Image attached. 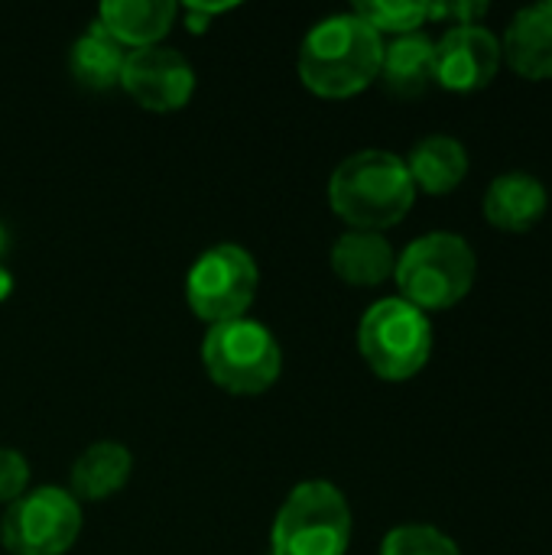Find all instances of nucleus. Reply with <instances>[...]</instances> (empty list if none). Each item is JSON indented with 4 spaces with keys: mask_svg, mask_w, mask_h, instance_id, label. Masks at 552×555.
<instances>
[{
    "mask_svg": "<svg viewBox=\"0 0 552 555\" xmlns=\"http://www.w3.org/2000/svg\"><path fill=\"white\" fill-rule=\"evenodd\" d=\"M416 202V185L403 156L390 150H358L329 179V205L355 231H387Z\"/></svg>",
    "mask_w": 552,
    "mask_h": 555,
    "instance_id": "2",
    "label": "nucleus"
},
{
    "mask_svg": "<svg viewBox=\"0 0 552 555\" xmlns=\"http://www.w3.org/2000/svg\"><path fill=\"white\" fill-rule=\"evenodd\" d=\"M133 475V455L120 442H94L88 446L72 465V498L81 501H104L114 498Z\"/></svg>",
    "mask_w": 552,
    "mask_h": 555,
    "instance_id": "16",
    "label": "nucleus"
},
{
    "mask_svg": "<svg viewBox=\"0 0 552 555\" xmlns=\"http://www.w3.org/2000/svg\"><path fill=\"white\" fill-rule=\"evenodd\" d=\"M550 208V192L547 185L524 169H511L491 179L482 211L491 228L504 234H527L534 231Z\"/></svg>",
    "mask_w": 552,
    "mask_h": 555,
    "instance_id": "11",
    "label": "nucleus"
},
{
    "mask_svg": "<svg viewBox=\"0 0 552 555\" xmlns=\"http://www.w3.org/2000/svg\"><path fill=\"white\" fill-rule=\"evenodd\" d=\"M260 289L257 260L238 244L208 247L185 276L189 309L211 328L234 319H247Z\"/></svg>",
    "mask_w": 552,
    "mask_h": 555,
    "instance_id": "7",
    "label": "nucleus"
},
{
    "mask_svg": "<svg viewBox=\"0 0 552 555\" xmlns=\"http://www.w3.org/2000/svg\"><path fill=\"white\" fill-rule=\"evenodd\" d=\"M355 13L384 39V36H407L420 33V26L429 20V3L416 0H361L355 3Z\"/></svg>",
    "mask_w": 552,
    "mask_h": 555,
    "instance_id": "19",
    "label": "nucleus"
},
{
    "mask_svg": "<svg viewBox=\"0 0 552 555\" xmlns=\"http://www.w3.org/2000/svg\"><path fill=\"white\" fill-rule=\"evenodd\" d=\"M124 62H127V49L101 23H91L68 52V68L75 81L91 91L117 88L124 75Z\"/></svg>",
    "mask_w": 552,
    "mask_h": 555,
    "instance_id": "18",
    "label": "nucleus"
},
{
    "mask_svg": "<svg viewBox=\"0 0 552 555\" xmlns=\"http://www.w3.org/2000/svg\"><path fill=\"white\" fill-rule=\"evenodd\" d=\"M403 163L416 192H426V195H449L468 176V150L462 140L449 133L423 137Z\"/></svg>",
    "mask_w": 552,
    "mask_h": 555,
    "instance_id": "15",
    "label": "nucleus"
},
{
    "mask_svg": "<svg viewBox=\"0 0 552 555\" xmlns=\"http://www.w3.org/2000/svg\"><path fill=\"white\" fill-rule=\"evenodd\" d=\"M29 488V462L16 449L0 446V504H16Z\"/></svg>",
    "mask_w": 552,
    "mask_h": 555,
    "instance_id": "21",
    "label": "nucleus"
},
{
    "mask_svg": "<svg viewBox=\"0 0 552 555\" xmlns=\"http://www.w3.org/2000/svg\"><path fill=\"white\" fill-rule=\"evenodd\" d=\"M10 250V234H7V228H3V221H0V257Z\"/></svg>",
    "mask_w": 552,
    "mask_h": 555,
    "instance_id": "25",
    "label": "nucleus"
},
{
    "mask_svg": "<svg viewBox=\"0 0 552 555\" xmlns=\"http://www.w3.org/2000/svg\"><path fill=\"white\" fill-rule=\"evenodd\" d=\"M358 351L381 380H410L429 364L433 322L400 296L377 299L358 322Z\"/></svg>",
    "mask_w": 552,
    "mask_h": 555,
    "instance_id": "5",
    "label": "nucleus"
},
{
    "mask_svg": "<svg viewBox=\"0 0 552 555\" xmlns=\"http://www.w3.org/2000/svg\"><path fill=\"white\" fill-rule=\"evenodd\" d=\"M501 39L488 26H449L436 39L433 78L459 94L488 88L501 72Z\"/></svg>",
    "mask_w": 552,
    "mask_h": 555,
    "instance_id": "10",
    "label": "nucleus"
},
{
    "mask_svg": "<svg viewBox=\"0 0 552 555\" xmlns=\"http://www.w3.org/2000/svg\"><path fill=\"white\" fill-rule=\"evenodd\" d=\"M202 364L211 384L234 397L267 393L283 371V351L273 332L254 319L211 325L202 341Z\"/></svg>",
    "mask_w": 552,
    "mask_h": 555,
    "instance_id": "6",
    "label": "nucleus"
},
{
    "mask_svg": "<svg viewBox=\"0 0 552 555\" xmlns=\"http://www.w3.org/2000/svg\"><path fill=\"white\" fill-rule=\"evenodd\" d=\"M504 62L527 81L552 78V0L530 3L514 13L501 36Z\"/></svg>",
    "mask_w": 552,
    "mask_h": 555,
    "instance_id": "12",
    "label": "nucleus"
},
{
    "mask_svg": "<svg viewBox=\"0 0 552 555\" xmlns=\"http://www.w3.org/2000/svg\"><path fill=\"white\" fill-rule=\"evenodd\" d=\"M488 16L485 0H459V3H429V20H452V26H478Z\"/></svg>",
    "mask_w": 552,
    "mask_h": 555,
    "instance_id": "22",
    "label": "nucleus"
},
{
    "mask_svg": "<svg viewBox=\"0 0 552 555\" xmlns=\"http://www.w3.org/2000/svg\"><path fill=\"white\" fill-rule=\"evenodd\" d=\"M120 88L146 111L169 114L192 101L195 72L189 59L169 46H146L127 52Z\"/></svg>",
    "mask_w": 552,
    "mask_h": 555,
    "instance_id": "9",
    "label": "nucleus"
},
{
    "mask_svg": "<svg viewBox=\"0 0 552 555\" xmlns=\"http://www.w3.org/2000/svg\"><path fill=\"white\" fill-rule=\"evenodd\" d=\"M433 52L436 39L426 33H407L390 42H384V62H381V81L397 98H420L436 78H433Z\"/></svg>",
    "mask_w": 552,
    "mask_h": 555,
    "instance_id": "17",
    "label": "nucleus"
},
{
    "mask_svg": "<svg viewBox=\"0 0 552 555\" xmlns=\"http://www.w3.org/2000/svg\"><path fill=\"white\" fill-rule=\"evenodd\" d=\"M332 270L342 283L348 286H381L394 276L397 267V250L381 231H355L348 228L335 244H332Z\"/></svg>",
    "mask_w": 552,
    "mask_h": 555,
    "instance_id": "13",
    "label": "nucleus"
},
{
    "mask_svg": "<svg viewBox=\"0 0 552 555\" xmlns=\"http://www.w3.org/2000/svg\"><path fill=\"white\" fill-rule=\"evenodd\" d=\"M381 555H462L452 537L426 524H407L384 537Z\"/></svg>",
    "mask_w": 552,
    "mask_h": 555,
    "instance_id": "20",
    "label": "nucleus"
},
{
    "mask_svg": "<svg viewBox=\"0 0 552 555\" xmlns=\"http://www.w3.org/2000/svg\"><path fill=\"white\" fill-rule=\"evenodd\" d=\"M384 39L351 10L319 20L299 46V78L319 98H355L381 78Z\"/></svg>",
    "mask_w": 552,
    "mask_h": 555,
    "instance_id": "1",
    "label": "nucleus"
},
{
    "mask_svg": "<svg viewBox=\"0 0 552 555\" xmlns=\"http://www.w3.org/2000/svg\"><path fill=\"white\" fill-rule=\"evenodd\" d=\"M478 276V257L462 234L429 231L410 241L397 254L394 283L400 299L416 306L420 312H446L459 306Z\"/></svg>",
    "mask_w": 552,
    "mask_h": 555,
    "instance_id": "3",
    "label": "nucleus"
},
{
    "mask_svg": "<svg viewBox=\"0 0 552 555\" xmlns=\"http://www.w3.org/2000/svg\"><path fill=\"white\" fill-rule=\"evenodd\" d=\"M228 10H234V3H215V7H185V16H189L192 29H195V33H202V29H205V20H211V16H218V13H228Z\"/></svg>",
    "mask_w": 552,
    "mask_h": 555,
    "instance_id": "23",
    "label": "nucleus"
},
{
    "mask_svg": "<svg viewBox=\"0 0 552 555\" xmlns=\"http://www.w3.org/2000/svg\"><path fill=\"white\" fill-rule=\"evenodd\" d=\"M273 555H345L351 546V507L332 481L296 485L270 533Z\"/></svg>",
    "mask_w": 552,
    "mask_h": 555,
    "instance_id": "4",
    "label": "nucleus"
},
{
    "mask_svg": "<svg viewBox=\"0 0 552 555\" xmlns=\"http://www.w3.org/2000/svg\"><path fill=\"white\" fill-rule=\"evenodd\" d=\"M179 16V3L172 0H107L98 10V20L127 52L159 46V39L172 29Z\"/></svg>",
    "mask_w": 552,
    "mask_h": 555,
    "instance_id": "14",
    "label": "nucleus"
},
{
    "mask_svg": "<svg viewBox=\"0 0 552 555\" xmlns=\"http://www.w3.org/2000/svg\"><path fill=\"white\" fill-rule=\"evenodd\" d=\"M10 293H13V276H10V270L0 263V302H3Z\"/></svg>",
    "mask_w": 552,
    "mask_h": 555,
    "instance_id": "24",
    "label": "nucleus"
},
{
    "mask_svg": "<svg viewBox=\"0 0 552 555\" xmlns=\"http://www.w3.org/2000/svg\"><path fill=\"white\" fill-rule=\"evenodd\" d=\"M81 537V504L65 488H33L7 507L0 543L10 555H65Z\"/></svg>",
    "mask_w": 552,
    "mask_h": 555,
    "instance_id": "8",
    "label": "nucleus"
}]
</instances>
